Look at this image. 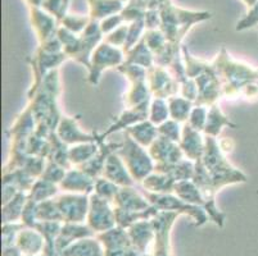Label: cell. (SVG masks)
<instances>
[{
  "mask_svg": "<svg viewBox=\"0 0 258 256\" xmlns=\"http://www.w3.org/2000/svg\"><path fill=\"white\" fill-rule=\"evenodd\" d=\"M222 83V99H258V68L234 59L225 46L212 60Z\"/></svg>",
  "mask_w": 258,
  "mask_h": 256,
  "instance_id": "obj_1",
  "label": "cell"
},
{
  "mask_svg": "<svg viewBox=\"0 0 258 256\" xmlns=\"http://www.w3.org/2000/svg\"><path fill=\"white\" fill-rule=\"evenodd\" d=\"M59 94V68H57L46 74L39 90L30 99L29 105L36 119L35 133L40 137L48 138L51 132L57 130L58 123L62 118V113L58 109Z\"/></svg>",
  "mask_w": 258,
  "mask_h": 256,
  "instance_id": "obj_2",
  "label": "cell"
},
{
  "mask_svg": "<svg viewBox=\"0 0 258 256\" xmlns=\"http://www.w3.org/2000/svg\"><path fill=\"white\" fill-rule=\"evenodd\" d=\"M205 140L206 147L201 160L215 189L220 191L225 186L247 182V175L230 163L229 159L226 158V154L220 146V141L211 136H205Z\"/></svg>",
  "mask_w": 258,
  "mask_h": 256,
  "instance_id": "obj_3",
  "label": "cell"
},
{
  "mask_svg": "<svg viewBox=\"0 0 258 256\" xmlns=\"http://www.w3.org/2000/svg\"><path fill=\"white\" fill-rule=\"evenodd\" d=\"M161 14V30L168 42L175 45H181L190 28L196 23L203 22L211 18L210 12H193L177 8L171 3V0H163L159 6Z\"/></svg>",
  "mask_w": 258,
  "mask_h": 256,
  "instance_id": "obj_4",
  "label": "cell"
},
{
  "mask_svg": "<svg viewBox=\"0 0 258 256\" xmlns=\"http://www.w3.org/2000/svg\"><path fill=\"white\" fill-rule=\"evenodd\" d=\"M117 154L121 156L137 183H142L148 176L154 172L156 163L149 151L138 144L126 131H123L122 146L117 150Z\"/></svg>",
  "mask_w": 258,
  "mask_h": 256,
  "instance_id": "obj_5",
  "label": "cell"
},
{
  "mask_svg": "<svg viewBox=\"0 0 258 256\" xmlns=\"http://www.w3.org/2000/svg\"><path fill=\"white\" fill-rule=\"evenodd\" d=\"M142 192L151 205L156 206L159 211H172L179 215H187L190 219L194 220L196 227H203L208 223L210 217L203 206L186 203L175 194H153L145 190H142Z\"/></svg>",
  "mask_w": 258,
  "mask_h": 256,
  "instance_id": "obj_6",
  "label": "cell"
},
{
  "mask_svg": "<svg viewBox=\"0 0 258 256\" xmlns=\"http://www.w3.org/2000/svg\"><path fill=\"white\" fill-rule=\"evenodd\" d=\"M123 62H125V53L121 48L102 41L91 55L90 67L88 69V82L93 86H97L105 69L118 68L119 65L123 64Z\"/></svg>",
  "mask_w": 258,
  "mask_h": 256,
  "instance_id": "obj_7",
  "label": "cell"
},
{
  "mask_svg": "<svg viewBox=\"0 0 258 256\" xmlns=\"http://www.w3.org/2000/svg\"><path fill=\"white\" fill-rule=\"evenodd\" d=\"M69 59L64 51L60 53H54V51H49L46 49L39 46L36 53L31 56L27 58V62L30 63V67L32 69V74H34V83L30 88L29 93H27V98L30 99L35 95L37 90H39L40 84L44 81L46 74L51 72L53 69H57L60 67L63 62Z\"/></svg>",
  "mask_w": 258,
  "mask_h": 256,
  "instance_id": "obj_8",
  "label": "cell"
},
{
  "mask_svg": "<svg viewBox=\"0 0 258 256\" xmlns=\"http://www.w3.org/2000/svg\"><path fill=\"white\" fill-rule=\"evenodd\" d=\"M86 224L95 233H102L116 227L117 223L113 203L105 200L93 192L90 195V206H89V213L86 217Z\"/></svg>",
  "mask_w": 258,
  "mask_h": 256,
  "instance_id": "obj_9",
  "label": "cell"
},
{
  "mask_svg": "<svg viewBox=\"0 0 258 256\" xmlns=\"http://www.w3.org/2000/svg\"><path fill=\"white\" fill-rule=\"evenodd\" d=\"M104 248V256H142L135 248L127 229L113 227L112 229L95 234Z\"/></svg>",
  "mask_w": 258,
  "mask_h": 256,
  "instance_id": "obj_10",
  "label": "cell"
},
{
  "mask_svg": "<svg viewBox=\"0 0 258 256\" xmlns=\"http://www.w3.org/2000/svg\"><path fill=\"white\" fill-rule=\"evenodd\" d=\"M147 83L152 96L158 99H170L180 94V83L175 79L170 69L154 64L147 69Z\"/></svg>",
  "mask_w": 258,
  "mask_h": 256,
  "instance_id": "obj_11",
  "label": "cell"
},
{
  "mask_svg": "<svg viewBox=\"0 0 258 256\" xmlns=\"http://www.w3.org/2000/svg\"><path fill=\"white\" fill-rule=\"evenodd\" d=\"M54 199L62 214L63 223L85 222L90 206V195L67 192Z\"/></svg>",
  "mask_w": 258,
  "mask_h": 256,
  "instance_id": "obj_12",
  "label": "cell"
},
{
  "mask_svg": "<svg viewBox=\"0 0 258 256\" xmlns=\"http://www.w3.org/2000/svg\"><path fill=\"white\" fill-rule=\"evenodd\" d=\"M179 214L172 211H159L152 218L156 229V239L153 248L143 256H171V231Z\"/></svg>",
  "mask_w": 258,
  "mask_h": 256,
  "instance_id": "obj_13",
  "label": "cell"
},
{
  "mask_svg": "<svg viewBox=\"0 0 258 256\" xmlns=\"http://www.w3.org/2000/svg\"><path fill=\"white\" fill-rule=\"evenodd\" d=\"M193 79L198 86V98L194 105H203V107L210 108L219 103L220 99L222 98V83L216 73L212 62L203 73Z\"/></svg>",
  "mask_w": 258,
  "mask_h": 256,
  "instance_id": "obj_14",
  "label": "cell"
},
{
  "mask_svg": "<svg viewBox=\"0 0 258 256\" xmlns=\"http://www.w3.org/2000/svg\"><path fill=\"white\" fill-rule=\"evenodd\" d=\"M148 151L156 163L154 172H159L166 166L173 165V164L179 163L182 159H185L184 152H182L181 147L177 142H173V141L161 137V136L157 137V140L148 149Z\"/></svg>",
  "mask_w": 258,
  "mask_h": 256,
  "instance_id": "obj_15",
  "label": "cell"
},
{
  "mask_svg": "<svg viewBox=\"0 0 258 256\" xmlns=\"http://www.w3.org/2000/svg\"><path fill=\"white\" fill-rule=\"evenodd\" d=\"M80 116L69 117L62 116L58 123L55 133L58 137L67 144L69 146H74L77 144H85V142H95L99 141V133H88L83 131L79 126Z\"/></svg>",
  "mask_w": 258,
  "mask_h": 256,
  "instance_id": "obj_16",
  "label": "cell"
},
{
  "mask_svg": "<svg viewBox=\"0 0 258 256\" xmlns=\"http://www.w3.org/2000/svg\"><path fill=\"white\" fill-rule=\"evenodd\" d=\"M149 107H151V102L139 105V107L123 108L122 113L117 117L116 119H114L113 123L108 127L104 132L100 133L99 135L100 142H104L105 138L109 137L111 135H113L114 132L125 131L127 130L128 127L148 119V116H149Z\"/></svg>",
  "mask_w": 258,
  "mask_h": 256,
  "instance_id": "obj_17",
  "label": "cell"
},
{
  "mask_svg": "<svg viewBox=\"0 0 258 256\" xmlns=\"http://www.w3.org/2000/svg\"><path fill=\"white\" fill-rule=\"evenodd\" d=\"M30 14H31L32 28L35 30L40 44L57 36V31L60 25L57 18L41 9V7H30Z\"/></svg>",
  "mask_w": 258,
  "mask_h": 256,
  "instance_id": "obj_18",
  "label": "cell"
},
{
  "mask_svg": "<svg viewBox=\"0 0 258 256\" xmlns=\"http://www.w3.org/2000/svg\"><path fill=\"white\" fill-rule=\"evenodd\" d=\"M127 232L134 246L139 251L140 255L143 256L151 252L154 245V239H156L153 220H140L127 228Z\"/></svg>",
  "mask_w": 258,
  "mask_h": 256,
  "instance_id": "obj_19",
  "label": "cell"
},
{
  "mask_svg": "<svg viewBox=\"0 0 258 256\" xmlns=\"http://www.w3.org/2000/svg\"><path fill=\"white\" fill-rule=\"evenodd\" d=\"M102 177L112 181L119 187H134L137 182L134 181L133 176L128 172L127 166L123 163L122 158L117 154V151L112 152L105 161L104 170Z\"/></svg>",
  "mask_w": 258,
  "mask_h": 256,
  "instance_id": "obj_20",
  "label": "cell"
},
{
  "mask_svg": "<svg viewBox=\"0 0 258 256\" xmlns=\"http://www.w3.org/2000/svg\"><path fill=\"white\" fill-rule=\"evenodd\" d=\"M185 158L197 161L202 159L206 147V140L203 132L194 130L187 123L182 124V135L179 142Z\"/></svg>",
  "mask_w": 258,
  "mask_h": 256,
  "instance_id": "obj_21",
  "label": "cell"
},
{
  "mask_svg": "<svg viewBox=\"0 0 258 256\" xmlns=\"http://www.w3.org/2000/svg\"><path fill=\"white\" fill-rule=\"evenodd\" d=\"M58 186L66 192L91 195L94 192V187H95V180L77 166H72L71 169L67 170L64 178Z\"/></svg>",
  "mask_w": 258,
  "mask_h": 256,
  "instance_id": "obj_22",
  "label": "cell"
},
{
  "mask_svg": "<svg viewBox=\"0 0 258 256\" xmlns=\"http://www.w3.org/2000/svg\"><path fill=\"white\" fill-rule=\"evenodd\" d=\"M95 232L84 223H63L60 233L57 238V251L60 255L64 248L71 246L72 243L77 242L80 239L89 238V237H95Z\"/></svg>",
  "mask_w": 258,
  "mask_h": 256,
  "instance_id": "obj_23",
  "label": "cell"
},
{
  "mask_svg": "<svg viewBox=\"0 0 258 256\" xmlns=\"http://www.w3.org/2000/svg\"><path fill=\"white\" fill-rule=\"evenodd\" d=\"M121 146L122 142H105L104 141V142L100 144L99 150H98L97 154L94 155L90 160L81 164V165H79L77 168H80L83 172H85L86 175L93 177L94 180L98 177H102L108 156H109L112 152L117 151Z\"/></svg>",
  "mask_w": 258,
  "mask_h": 256,
  "instance_id": "obj_24",
  "label": "cell"
},
{
  "mask_svg": "<svg viewBox=\"0 0 258 256\" xmlns=\"http://www.w3.org/2000/svg\"><path fill=\"white\" fill-rule=\"evenodd\" d=\"M113 205L116 208L123 210H145L151 205L143 192L137 191L134 187H119L116 197L113 200Z\"/></svg>",
  "mask_w": 258,
  "mask_h": 256,
  "instance_id": "obj_25",
  "label": "cell"
},
{
  "mask_svg": "<svg viewBox=\"0 0 258 256\" xmlns=\"http://www.w3.org/2000/svg\"><path fill=\"white\" fill-rule=\"evenodd\" d=\"M16 245L20 247L25 256H40L45 248V239L43 234L35 228L25 227L18 233Z\"/></svg>",
  "mask_w": 258,
  "mask_h": 256,
  "instance_id": "obj_26",
  "label": "cell"
},
{
  "mask_svg": "<svg viewBox=\"0 0 258 256\" xmlns=\"http://www.w3.org/2000/svg\"><path fill=\"white\" fill-rule=\"evenodd\" d=\"M225 127H229V128H236L238 124L234 123V122L231 121V119H230L224 112H222L219 103H217V104H213L212 107L208 108L207 123H206L203 135L217 138L220 135H221L222 130H224Z\"/></svg>",
  "mask_w": 258,
  "mask_h": 256,
  "instance_id": "obj_27",
  "label": "cell"
},
{
  "mask_svg": "<svg viewBox=\"0 0 258 256\" xmlns=\"http://www.w3.org/2000/svg\"><path fill=\"white\" fill-rule=\"evenodd\" d=\"M159 213L156 206H149L145 210H123L114 206V215H116V223L122 228H130L131 225L140 220H148L156 217Z\"/></svg>",
  "mask_w": 258,
  "mask_h": 256,
  "instance_id": "obj_28",
  "label": "cell"
},
{
  "mask_svg": "<svg viewBox=\"0 0 258 256\" xmlns=\"http://www.w3.org/2000/svg\"><path fill=\"white\" fill-rule=\"evenodd\" d=\"M59 256H104V248L97 237H89L72 243Z\"/></svg>",
  "mask_w": 258,
  "mask_h": 256,
  "instance_id": "obj_29",
  "label": "cell"
},
{
  "mask_svg": "<svg viewBox=\"0 0 258 256\" xmlns=\"http://www.w3.org/2000/svg\"><path fill=\"white\" fill-rule=\"evenodd\" d=\"M125 131L134 140L137 141L138 144L142 145L145 149H149L158 137V128L149 119H145V121L134 124V126L128 127L127 130Z\"/></svg>",
  "mask_w": 258,
  "mask_h": 256,
  "instance_id": "obj_30",
  "label": "cell"
},
{
  "mask_svg": "<svg viewBox=\"0 0 258 256\" xmlns=\"http://www.w3.org/2000/svg\"><path fill=\"white\" fill-rule=\"evenodd\" d=\"M123 63L140 65V67H144L145 69H149V68L156 64L154 54L152 53L151 49L148 48L144 37H142V40L138 42L137 45L126 51L125 62Z\"/></svg>",
  "mask_w": 258,
  "mask_h": 256,
  "instance_id": "obj_31",
  "label": "cell"
},
{
  "mask_svg": "<svg viewBox=\"0 0 258 256\" xmlns=\"http://www.w3.org/2000/svg\"><path fill=\"white\" fill-rule=\"evenodd\" d=\"M90 9V18L100 22L104 18L121 13L123 9L122 0H88Z\"/></svg>",
  "mask_w": 258,
  "mask_h": 256,
  "instance_id": "obj_32",
  "label": "cell"
},
{
  "mask_svg": "<svg viewBox=\"0 0 258 256\" xmlns=\"http://www.w3.org/2000/svg\"><path fill=\"white\" fill-rule=\"evenodd\" d=\"M152 99L153 96L148 88L147 81H140L131 83L130 89L122 98V103H123V108H134L152 102Z\"/></svg>",
  "mask_w": 258,
  "mask_h": 256,
  "instance_id": "obj_33",
  "label": "cell"
},
{
  "mask_svg": "<svg viewBox=\"0 0 258 256\" xmlns=\"http://www.w3.org/2000/svg\"><path fill=\"white\" fill-rule=\"evenodd\" d=\"M176 181L168 175L153 172L148 176L140 185L143 190L153 194H173Z\"/></svg>",
  "mask_w": 258,
  "mask_h": 256,
  "instance_id": "obj_34",
  "label": "cell"
},
{
  "mask_svg": "<svg viewBox=\"0 0 258 256\" xmlns=\"http://www.w3.org/2000/svg\"><path fill=\"white\" fill-rule=\"evenodd\" d=\"M29 200V192L20 191L11 201L4 204L2 208V220L3 223L21 222L23 209Z\"/></svg>",
  "mask_w": 258,
  "mask_h": 256,
  "instance_id": "obj_35",
  "label": "cell"
},
{
  "mask_svg": "<svg viewBox=\"0 0 258 256\" xmlns=\"http://www.w3.org/2000/svg\"><path fill=\"white\" fill-rule=\"evenodd\" d=\"M173 194L177 197H180L181 200L186 201L193 205L203 206L205 208V199L202 195L201 190L198 189L193 180H186V181H179L175 183V189H173Z\"/></svg>",
  "mask_w": 258,
  "mask_h": 256,
  "instance_id": "obj_36",
  "label": "cell"
},
{
  "mask_svg": "<svg viewBox=\"0 0 258 256\" xmlns=\"http://www.w3.org/2000/svg\"><path fill=\"white\" fill-rule=\"evenodd\" d=\"M167 103L168 109H170V118L181 124L186 123L190 112L194 107V103L182 98L181 95H176L167 99Z\"/></svg>",
  "mask_w": 258,
  "mask_h": 256,
  "instance_id": "obj_37",
  "label": "cell"
},
{
  "mask_svg": "<svg viewBox=\"0 0 258 256\" xmlns=\"http://www.w3.org/2000/svg\"><path fill=\"white\" fill-rule=\"evenodd\" d=\"M100 144H102L100 141H95V142H85V144H77L74 146H70L69 156L72 165L79 166L90 160L98 152Z\"/></svg>",
  "mask_w": 258,
  "mask_h": 256,
  "instance_id": "obj_38",
  "label": "cell"
},
{
  "mask_svg": "<svg viewBox=\"0 0 258 256\" xmlns=\"http://www.w3.org/2000/svg\"><path fill=\"white\" fill-rule=\"evenodd\" d=\"M194 169H196V161L189 160V159H182L179 163L173 164V165L166 166L158 173H163V175H168L172 177L176 182L179 181H186L193 180Z\"/></svg>",
  "mask_w": 258,
  "mask_h": 256,
  "instance_id": "obj_39",
  "label": "cell"
},
{
  "mask_svg": "<svg viewBox=\"0 0 258 256\" xmlns=\"http://www.w3.org/2000/svg\"><path fill=\"white\" fill-rule=\"evenodd\" d=\"M58 189H59V186L55 183H51L49 181L43 180V178H37L32 189L30 190L29 199L36 201V203L49 200L58 194Z\"/></svg>",
  "mask_w": 258,
  "mask_h": 256,
  "instance_id": "obj_40",
  "label": "cell"
},
{
  "mask_svg": "<svg viewBox=\"0 0 258 256\" xmlns=\"http://www.w3.org/2000/svg\"><path fill=\"white\" fill-rule=\"evenodd\" d=\"M36 218L39 222H62L63 218L58 209L55 199H49V200L37 203L36 206Z\"/></svg>",
  "mask_w": 258,
  "mask_h": 256,
  "instance_id": "obj_41",
  "label": "cell"
},
{
  "mask_svg": "<svg viewBox=\"0 0 258 256\" xmlns=\"http://www.w3.org/2000/svg\"><path fill=\"white\" fill-rule=\"evenodd\" d=\"M148 119L156 126H159L167 119H170V109H168V103L166 99H152Z\"/></svg>",
  "mask_w": 258,
  "mask_h": 256,
  "instance_id": "obj_42",
  "label": "cell"
},
{
  "mask_svg": "<svg viewBox=\"0 0 258 256\" xmlns=\"http://www.w3.org/2000/svg\"><path fill=\"white\" fill-rule=\"evenodd\" d=\"M157 128H158V136H161V137H165L167 140L173 141V142H177V144L181 140L182 124L179 123V122L170 118L162 124H159V126H157Z\"/></svg>",
  "mask_w": 258,
  "mask_h": 256,
  "instance_id": "obj_43",
  "label": "cell"
},
{
  "mask_svg": "<svg viewBox=\"0 0 258 256\" xmlns=\"http://www.w3.org/2000/svg\"><path fill=\"white\" fill-rule=\"evenodd\" d=\"M119 186H117L116 183L112 181L107 180L104 177L95 178V187H94V194H97L98 196L103 197L105 200H109L113 203L114 197H116L117 192H118Z\"/></svg>",
  "mask_w": 258,
  "mask_h": 256,
  "instance_id": "obj_44",
  "label": "cell"
},
{
  "mask_svg": "<svg viewBox=\"0 0 258 256\" xmlns=\"http://www.w3.org/2000/svg\"><path fill=\"white\" fill-rule=\"evenodd\" d=\"M144 40L147 42L148 48L151 49L154 56L158 55L167 44V39L161 30H145Z\"/></svg>",
  "mask_w": 258,
  "mask_h": 256,
  "instance_id": "obj_45",
  "label": "cell"
},
{
  "mask_svg": "<svg viewBox=\"0 0 258 256\" xmlns=\"http://www.w3.org/2000/svg\"><path fill=\"white\" fill-rule=\"evenodd\" d=\"M90 16H79V14H67L60 22V26L66 27L74 34H83V31L90 23Z\"/></svg>",
  "mask_w": 258,
  "mask_h": 256,
  "instance_id": "obj_46",
  "label": "cell"
},
{
  "mask_svg": "<svg viewBox=\"0 0 258 256\" xmlns=\"http://www.w3.org/2000/svg\"><path fill=\"white\" fill-rule=\"evenodd\" d=\"M26 225L22 222L3 223L2 225V239H3V247L13 246L17 242L18 233L25 228Z\"/></svg>",
  "mask_w": 258,
  "mask_h": 256,
  "instance_id": "obj_47",
  "label": "cell"
},
{
  "mask_svg": "<svg viewBox=\"0 0 258 256\" xmlns=\"http://www.w3.org/2000/svg\"><path fill=\"white\" fill-rule=\"evenodd\" d=\"M117 72L125 76L126 78L130 81V83L140 81H147V69L144 67H140L137 64H128V63H123L116 68Z\"/></svg>",
  "mask_w": 258,
  "mask_h": 256,
  "instance_id": "obj_48",
  "label": "cell"
},
{
  "mask_svg": "<svg viewBox=\"0 0 258 256\" xmlns=\"http://www.w3.org/2000/svg\"><path fill=\"white\" fill-rule=\"evenodd\" d=\"M207 116H208V107H203V105H194L191 112H190L189 119L186 123L190 127H193L194 130L203 132L205 131L206 123H207Z\"/></svg>",
  "mask_w": 258,
  "mask_h": 256,
  "instance_id": "obj_49",
  "label": "cell"
},
{
  "mask_svg": "<svg viewBox=\"0 0 258 256\" xmlns=\"http://www.w3.org/2000/svg\"><path fill=\"white\" fill-rule=\"evenodd\" d=\"M70 0H44L41 8L53 17L57 18L58 22H62L63 18L67 16V9H69Z\"/></svg>",
  "mask_w": 258,
  "mask_h": 256,
  "instance_id": "obj_50",
  "label": "cell"
},
{
  "mask_svg": "<svg viewBox=\"0 0 258 256\" xmlns=\"http://www.w3.org/2000/svg\"><path fill=\"white\" fill-rule=\"evenodd\" d=\"M66 173H67V169L60 166L59 164L54 163V161L48 160L45 169H44V173L40 178L49 181L51 183H55V185H59L63 178H64Z\"/></svg>",
  "mask_w": 258,
  "mask_h": 256,
  "instance_id": "obj_51",
  "label": "cell"
},
{
  "mask_svg": "<svg viewBox=\"0 0 258 256\" xmlns=\"http://www.w3.org/2000/svg\"><path fill=\"white\" fill-rule=\"evenodd\" d=\"M127 34H128V23L125 22L123 25L119 26L118 28H116L114 31H112L111 34L105 35L103 41L122 49L123 46H125L126 40H127Z\"/></svg>",
  "mask_w": 258,
  "mask_h": 256,
  "instance_id": "obj_52",
  "label": "cell"
},
{
  "mask_svg": "<svg viewBox=\"0 0 258 256\" xmlns=\"http://www.w3.org/2000/svg\"><path fill=\"white\" fill-rule=\"evenodd\" d=\"M255 26H258V0L254 6H252L248 9V13L236 23L235 30L238 32H241L245 31V30H249V28L255 27Z\"/></svg>",
  "mask_w": 258,
  "mask_h": 256,
  "instance_id": "obj_53",
  "label": "cell"
},
{
  "mask_svg": "<svg viewBox=\"0 0 258 256\" xmlns=\"http://www.w3.org/2000/svg\"><path fill=\"white\" fill-rule=\"evenodd\" d=\"M100 28H102L103 35L111 34L112 31H114L116 28H118L119 26L125 23V20L121 16V13L113 14V16H109V17L104 18L103 21H100Z\"/></svg>",
  "mask_w": 258,
  "mask_h": 256,
  "instance_id": "obj_54",
  "label": "cell"
},
{
  "mask_svg": "<svg viewBox=\"0 0 258 256\" xmlns=\"http://www.w3.org/2000/svg\"><path fill=\"white\" fill-rule=\"evenodd\" d=\"M182 98L187 99L190 102L196 103L197 98H198V86H197L196 81L193 78H187L182 83H180V94Z\"/></svg>",
  "mask_w": 258,
  "mask_h": 256,
  "instance_id": "obj_55",
  "label": "cell"
},
{
  "mask_svg": "<svg viewBox=\"0 0 258 256\" xmlns=\"http://www.w3.org/2000/svg\"><path fill=\"white\" fill-rule=\"evenodd\" d=\"M144 23L147 30H159L161 28V14H159V9H147Z\"/></svg>",
  "mask_w": 258,
  "mask_h": 256,
  "instance_id": "obj_56",
  "label": "cell"
},
{
  "mask_svg": "<svg viewBox=\"0 0 258 256\" xmlns=\"http://www.w3.org/2000/svg\"><path fill=\"white\" fill-rule=\"evenodd\" d=\"M2 256H25L22 253V251L20 250L17 245L8 246V247H3V252Z\"/></svg>",
  "mask_w": 258,
  "mask_h": 256,
  "instance_id": "obj_57",
  "label": "cell"
},
{
  "mask_svg": "<svg viewBox=\"0 0 258 256\" xmlns=\"http://www.w3.org/2000/svg\"><path fill=\"white\" fill-rule=\"evenodd\" d=\"M220 146H221L222 151L227 154V152L233 151L234 147H235V142L231 138H225V140L220 141Z\"/></svg>",
  "mask_w": 258,
  "mask_h": 256,
  "instance_id": "obj_58",
  "label": "cell"
},
{
  "mask_svg": "<svg viewBox=\"0 0 258 256\" xmlns=\"http://www.w3.org/2000/svg\"><path fill=\"white\" fill-rule=\"evenodd\" d=\"M241 2H243V3L248 7V9H249L252 6H254L255 3H257V0H241Z\"/></svg>",
  "mask_w": 258,
  "mask_h": 256,
  "instance_id": "obj_59",
  "label": "cell"
},
{
  "mask_svg": "<svg viewBox=\"0 0 258 256\" xmlns=\"http://www.w3.org/2000/svg\"><path fill=\"white\" fill-rule=\"evenodd\" d=\"M122 2H123V3H125V2H126V3H127L128 0H122ZM147 2H148V0H147ZM147 7H148V6H147Z\"/></svg>",
  "mask_w": 258,
  "mask_h": 256,
  "instance_id": "obj_60",
  "label": "cell"
},
{
  "mask_svg": "<svg viewBox=\"0 0 258 256\" xmlns=\"http://www.w3.org/2000/svg\"><path fill=\"white\" fill-rule=\"evenodd\" d=\"M40 256H46V255H44V253H41V255H40Z\"/></svg>",
  "mask_w": 258,
  "mask_h": 256,
  "instance_id": "obj_61",
  "label": "cell"
}]
</instances>
